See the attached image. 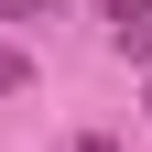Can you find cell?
<instances>
[{
    "instance_id": "5b68a950",
    "label": "cell",
    "mask_w": 152,
    "mask_h": 152,
    "mask_svg": "<svg viewBox=\"0 0 152 152\" xmlns=\"http://www.w3.org/2000/svg\"><path fill=\"white\" fill-rule=\"evenodd\" d=\"M141 109H152V98H141Z\"/></svg>"
},
{
    "instance_id": "277c9868",
    "label": "cell",
    "mask_w": 152,
    "mask_h": 152,
    "mask_svg": "<svg viewBox=\"0 0 152 152\" xmlns=\"http://www.w3.org/2000/svg\"><path fill=\"white\" fill-rule=\"evenodd\" d=\"M54 152H120V141H109V130H65Z\"/></svg>"
},
{
    "instance_id": "7a4b0ae2",
    "label": "cell",
    "mask_w": 152,
    "mask_h": 152,
    "mask_svg": "<svg viewBox=\"0 0 152 152\" xmlns=\"http://www.w3.org/2000/svg\"><path fill=\"white\" fill-rule=\"evenodd\" d=\"M22 87H33V54H22V44H0V98H22Z\"/></svg>"
},
{
    "instance_id": "6da1fadb",
    "label": "cell",
    "mask_w": 152,
    "mask_h": 152,
    "mask_svg": "<svg viewBox=\"0 0 152 152\" xmlns=\"http://www.w3.org/2000/svg\"><path fill=\"white\" fill-rule=\"evenodd\" d=\"M98 22H109V44H130V33H152V0H98Z\"/></svg>"
},
{
    "instance_id": "3957f363",
    "label": "cell",
    "mask_w": 152,
    "mask_h": 152,
    "mask_svg": "<svg viewBox=\"0 0 152 152\" xmlns=\"http://www.w3.org/2000/svg\"><path fill=\"white\" fill-rule=\"evenodd\" d=\"M0 22H11V33H44V22H54V0H0Z\"/></svg>"
}]
</instances>
